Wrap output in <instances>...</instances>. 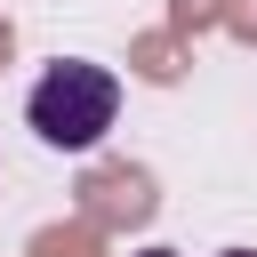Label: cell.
Segmentation results:
<instances>
[{"instance_id": "obj_3", "label": "cell", "mask_w": 257, "mask_h": 257, "mask_svg": "<svg viewBox=\"0 0 257 257\" xmlns=\"http://www.w3.org/2000/svg\"><path fill=\"white\" fill-rule=\"evenodd\" d=\"M217 257H257V249H217Z\"/></svg>"}, {"instance_id": "obj_1", "label": "cell", "mask_w": 257, "mask_h": 257, "mask_svg": "<svg viewBox=\"0 0 257 257\" xmlns=\"http://www.w3.org/2000/svg\"><path fill=\"white\" fill-rule=\"evenodd\" d=\"M112 120H120V80L88 56H56L24 96V128L48 153H96Z\"/></svg>"}, {"instance_id": "obj_2", "label": "cell", "mask_w": 257, "mask_h": 257, "mask_svg": "<svg viewBox=\"0 0 257 257\" xmlns=\"http://www.w3.org/2000/svg\"><path fill=\"white\" fill-rule=\"evenodd\" d=\"M137 257H177V249H137Z\"/></svg>"}]
</instances>
